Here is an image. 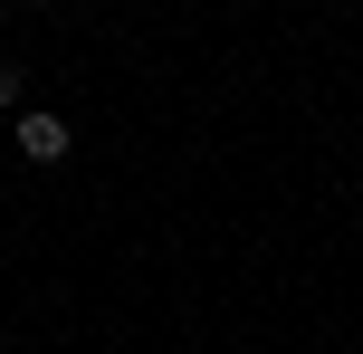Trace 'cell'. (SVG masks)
<instances>
[{"label": "cell", "mask_w": 363, "mask_h": 354, "mask_svg": "<svg viewBox=\"0 0 363 354\" xmlns=\"http://www.w3.org/2000/svg\"><path fill=\"white\" fill-rule=\"evenodd\" d=\"M67 115H19V163H67Z\"/></svg>", "instance_id": "6da1fadb"}, {"label": "cell", "mask_w": 363, "mask_h": 354, "mask_svg": "<svg viewBox=\"0 0 363 354\" xmlns=\"http://www.w3.org/2000/svg\"><path fill=\"white\" fill-rule=\"evenodd\" d=\"M19 96H29V77H19L10 57H0V115H19Z\"/></svg>", "instance_id": "7a4b0ae2"}]
</instances>
